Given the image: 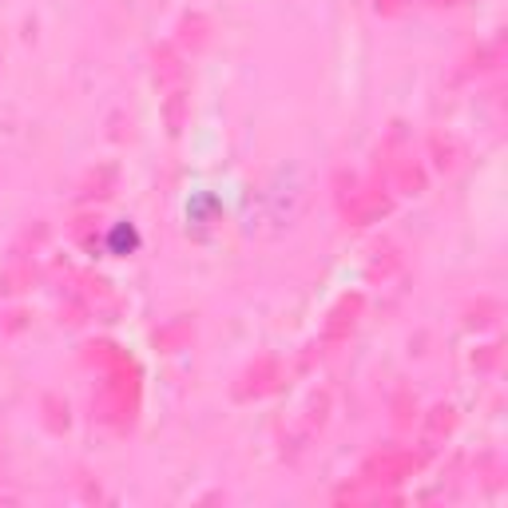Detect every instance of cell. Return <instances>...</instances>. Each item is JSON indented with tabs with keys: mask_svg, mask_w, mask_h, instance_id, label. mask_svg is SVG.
<instances>
[{
	"mask_svg": "<svg viewBox=\"0 0 508 508\" xmlns=\"http://www.w3.org/2000/svg\"><path fill=\"white\" fill-rule=\"evenodd\" d=\"M123 243H127V250H132V246L139 243V235H135L132 226H115V235H112V250H120Z\"/></svg>",
	"mask_w": 508,
	"mask_h": 508,
	"instance_id": "1",
	"label": "cell"
}]
</instances>
